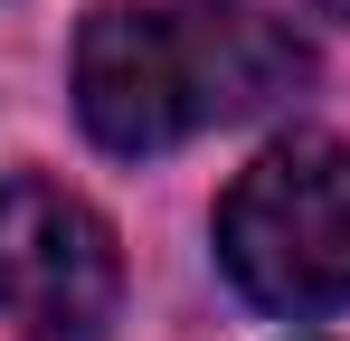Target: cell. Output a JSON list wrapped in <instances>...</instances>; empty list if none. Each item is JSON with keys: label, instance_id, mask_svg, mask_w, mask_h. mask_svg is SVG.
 Wrapping results in <instances>:
<instances>
[{"label": "cell", "instance_id": "obj_4", "mask_svg": "<svg viewBox=\"0 0 350 341\" xmlns=\"http://www.w3.org/2000/svg\"><path fill=\"white\" fill-rule=\"evenodd\" d=\"M322 10H332V19H350V0H322Z\"/></svg>", "mask_w": 350, "mask_h": 341}, {"label": "cell", "instance_id": "obj_1", "mask_svg": "<svg viewBox=\"0 0 350 341\" xmlns=\"http://www.w3.org/2000/svg\"><path fill=\"white\" fill-rule=\"evenodd\" d=\"M303 76L312 57L265 0H105L76 38V114L123 162L171 152L199 123H246Z\"/></svg>", "mask_w": 350, "mask_h": 341}, {"label": "cell", "instance_id": "obj_3", "mask_svg": "<svg viewBox=\"0 0 350 341\" xmlns=\"http://www.w3.org/2000/svg\"><path fill=\"white\" fill-rule=\"evenodd\" d=\"M114 227L57 180H0V313L38 341H76L114 313Z\"/></svg>", "mask_w": 350, "mask_h": 341}, {"label": "cell", "instance_id": "obj_2", "mask_svg": "<svg viewBox=\"0 0 350 341\" xmlns=\"http://www.w3.org/2000/svg\"><path fill=\"white\" fill-rule=\"evenodd\" d=\"M218 266L265 313H341L350 303V142L293 133L228 180Z\"/></svg>", "mask_w": 350, "mask_h": 341}]
</instances>
